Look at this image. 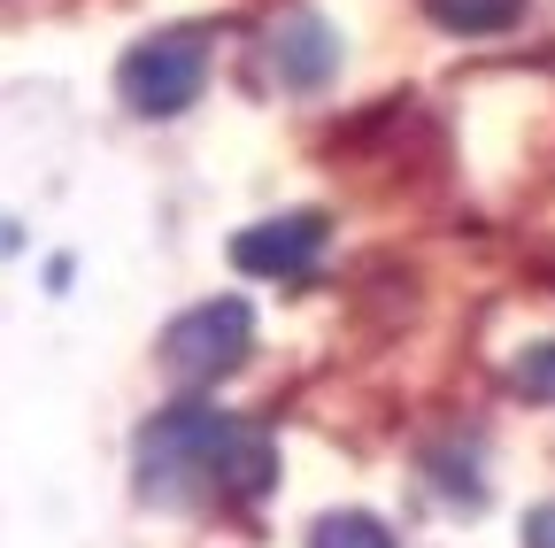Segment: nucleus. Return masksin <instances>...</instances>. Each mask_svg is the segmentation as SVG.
I'll return each instance as SVG.
<instances>
[{"label":"nucleus","mask_w":555,"mask_h":548,"mask_svg":"<svg viewBox=\"0 0 555 548\" xmlns=\"http://www.w3.org/2000/svg\"><path fill=\"white\" fill-rule=\"evenodd\" d=\"M131 479H139L147 502H208L217 495V502L247 510L278 487V441L262 425L232 418V409L185 394V402L155 409V418L139 425Z\"/></svg>","instance_id":"f257e3e1"},{"label":"nucleus","mask_w":555,"mask_h":548,"mask_svg":"<svg viewBox=\"0 0 555 548\" xmlns=\"http://www.w3.org/2000/svg\"><path fill=\"white\" fill-rule=\"evenodd\" d=\"M208 86V31L178 24V31H147L139 47H124L116 62V101L131 116H147V124H170L201 101Z\"/></svg>","instance_id":"f03ea898"},{"label":"nucleus","mask_w":555,"mask_h":548,"mask_svg":"<svg viewBox=\"0 0 555 548\" xmlns=\"http://www.w3.org/2000/svg\"><path fill=\"white\" fill-rule=\"evenodd\" d=\"M247 356H255V309L240 294H208V302H193L163 324V371L193 394L232 379Z\"/></svg>","instance_id":"7ed1b4c3"},{"label":"nucleus","mask_w":555,"mask_h":548,"mask_svg":"<svg viewBox=\"0 0 555 548\" xmlns=\"http://www.w3.org/2000/svg\"><path fill=\"white\" fill-rule=\"evenodd\" d=\"M324 240H332L324 209H286V217H255L247 232H232L224 255H232L240 279H309Z\"/></svg>","instance_id":"20e7f679"},{"label":"nucleus","mask_w":555,"mask_h":548,"mask_svg":"<svg viewBox=\"0 0 555 548\" xmlns=\"http://www.w3.org/2000/svg\"><path fill=\"white\" fill-rule=\"evenodd\" d=\"M270 71L286 93H317L339 78V31L317 16V9H294V16H278L270 31Z\"/></svg>","instance_id":"39448f33"},{"label":"nucleus","mask_w":555,"mask_h":548,"mask_svg":"<svg viewBox=\"0 0 555 548\" xmlns=\"http://www.w3.org/2000/svg\"><path fill=\"white\" fill-rule=\"evenodd\" d=\"M425 16L440 31H455V39H494V31H509L525 16V0H425Z\"/></svg>","instance_id":"423d86ee"},{"label":"nucleus","mask_w":555,"mask_h":548,"mask_svg":"<svg viewBox=\"0 0 555 548\" xmlns=\"http://www.w3.org/2000/svg\"><path fill=\"white\" fill-rule=\"evenodd\" d=\"M301 548H393V525L371 518V510H324Z\"/></svg>","instance_id":"0eeeda50"},{"label":"nucleus","mask_w":555,"mask_h":548,"mask_svg":"<svg viewBox=\"0 0 555 548\" xmlns=\"http://www.w3.org/2000/svg\"><path fill=\"white\" fill-rule=\"evenodd\" d=\"M509 386H517L532 409H555V340H532V348L509 364Z\"/></svg>","instance_id":"6e6552de"},{"label":"nucleus","mask_w":555,"mask_h":548,"mask_svg":"<svg viewBox=\"0 0 555 548\" xmlns=\"http://www.w3.org/2000/svg\"><path fill=\"white\" fill-rule=\"evenodd\" d=\"M433 487H448L455 502H478V495H486V479L470 471V456H433Z\"/></svg>","instance_id":"1a4fd4ad"},{"label":"nucleus","mask_w":555,"mask_h":548,"mask_svg":"<svg viewBox=\"0 0 555 548\" xmlns=\"http://www.w3.org/2000/svg\"><path fill=\"white\" fill-rule=\"evenodd\" d=\"M525 548H555V502L525 510Z\"/></svg>","instance_id":"9d476101"}]
</instances>
